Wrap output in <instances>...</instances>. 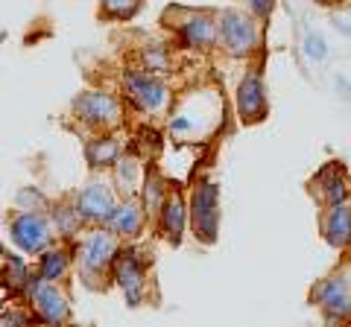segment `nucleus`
<instances>
[{"instance_id": "obj_3", "label": "nucleus", "mask_w": 351, "mask_h": 327, "mask_svg": "<svg viewBox=\"0 0 351 327\" xmlns=\"http://www.w3.org/2000/svg\"><path fill=\"white\" fill-rule=\"evenodd\" d=\"M219 36H223L226 47L234 53V56H243V53L255 50L258 44V27L255 21L246 18L243 12H237V9H228L219 18Z\"/></svg>"}, {"instance_id": "obj_6", "label": "nucleus", "mask_w": 351, "mask_h": 327, "mask_svg": "<svg viewBox=\"0 0 351 327\" xmlns=\"http://www.w3.org/2000/svg\"><path fill=\"white\" fill-rule=\"evenodd\" d=\"M237 112L243 117V123H258V120L267 114V94H263V82L258 73H249L246 79L240 82Z\"/></svg>"}, {"instance_id": "obj_20", "label": "nucleus", "mask_w": 351, "mask_h": 327, "mask_svg": "<svg viewBox=\"0 0 351 327\" xmlns=\"http://www.w3.org/2000/svg\"><path fill=\"white\" fill-rule=\"evenodd\" d=\"M103 6H106V12H112L117 18H126L141 6V0H103Z\"/></svg>"}, {"instance_id": "obj_8", "label": "nucleus", "mask_w": 351, "mask_h": 327, "mask_svg": "<svg viewBox=\"0 0 351 327\" xmlns=\"http://www.w3.org/2000/svg\"><path fill=\"white\" fill-rule=\"evenodd\" d=\"M126 88L144 112H158V108L167 103V88L161 82H156L152 76L144 73H126Z\"/></svg>"}, {"instance_id": "obj_25", "label": "nucleus", "mask_w": 351, "mask_h": 327, "mask_svg": "<svg viewBox=\"0 0 351 327\" xmlns=\"http://www.w3.org/2000/svg\"><path fill=\"white\" fill-rule=\"evenodd\" d=\"M126 179H129L132 184H135V164H132V161H129V170H126V161L117 167V184H123Z\"/></svg>"}, {"instance_id": "obj_1", "label": "nucleus", "mask_w": 351, "mask_h": 327, "mask_svg": "<svg viewBox=\"0 0 351 327\" xmlns=\"http://www.w3.org/2000/svg\"><path fill=\"white\" fill-rule=\"evenodd\" d=\"M193 231L202 243H214L219 225V187L214 181H205L193 193Z\"/></svg>"}, {"instance_id": "obj_17", "label": "nucleus", "mask_w": 351, "mask_h": 327, "mask_svg": "<svg viewBox=\"0 0 351 327\" xmlns=\"http://www.w3.org/2000/svg\"><path fill=\"white\" fill-rule=\"evenodd\" d=\"M161 179L158 176H149L147 179V190H144V211L149 213V216H156V213H161Z\"/></svg>"}, {"instance_id": "obj_9", "label": "nucleus", "mask_w": 351, "mask_h": 327, "mask_svg": "<svg viewBox=\"0 0 351 327\" xmlns=\"http://www.w3.org/2000/svg\"><path fill=\"white\" fill-rule=\"evenodd\" d=\"M73 108L85 123H112L120 117V105L112 94H82Z\"/></svg>"}, {"instance_id": "obj_2", "label": "nucleus", "mask_w": 351, "mask_h": 327, "mask_svg": "<svg viewBox=\"0 0 351 327\" xmlns=\"http://www.w3.org/2000/svg\"><path fill=\"white\" fill-rule=\"evenodd\" d=\"M313 301L325 310V315L331 322L348 319L351 315V269L339 272V275L328 278L319 289L313 292Z\"/></svg>"}, {"instance_id": "obj_16", "label": "nucleus", "mask_w": 351, "mask_h": 327, "mask_svg": "<svg viewBox=\"0 0 351 327\" xmlns=\"http://www.w3.org/2000/svg\"><path fill=\"white\" fill-rule=\"evenodd\" d=\"M112 228L114 231H120V234H135L138 228H141V211H138V205H123V208H117L114 213H112Z\"/></svg>"}, {"instance_id": "obj_19", "label": "nucleus", "mask_w": 351, "mask_h": 327, "mask_svg": "<svg viewBox=\"0 0 351 327\" xmlns=\"http://www.w3.org/2000/svg\"><path fill=\"white\" fill-rule=\"evenodd\" d=\"M346 196H348L346 181H343V176H339V172H334V176L325 181V199L331 202V205H337V202H346Z\"/></svg>"}, {"instance_id": "obj_15", "label": "nucleus", "mask_w": 351, "mask_h": 327, "mask_svg": "<svg viewBox=\"0 0 351 327\" xmlns=\"http://www.w3.org/2000/svg\"><path fill=\"white\" fill-rule=\"evenodd\" d=\"M117 152H120V144L112 138H100V140H91L85 149V155L88 161L94 164V167H103V164H112L117 158Z\"/></svg>"}, {"instance_id": "obj_5", "label": "nucleus", "mask_w": 351, "mask_h": 327, "mask_svg": "<svg viewBox=\"0 0 351 327\" xmlns=\"http://www.w3.org/2000/svg\"><path fill=\"white\" fill-rule=\"evenodd\" d=\"M29 292H32L36 310L44 322H64L71 315L68 298H64L56 287H50L47 280H29Z\"/></svg>"}, {"instance_id": "obj_14", "label": "nucleus", "mask_w": 351, "mask_h": 327, "mask_svg": "<svg viewBox=\"0 0 351 327\" xmlns=\"http://www.w3.org/2000/svg\"><path fill=\"white\" fill-rule=\"evenodd\" d=\"M161 220H164V231H167V237L179 243L182 231H184V202L179 199V196H173V199L164 202Z\"/></svg>"}, {"instance_id": "obj_23", "label": "nucleus", "mask_w": 351, "mask_h": 327, "mask_svg": "<svg viewBox=\"0 0 351 327\" xmlns=\"http://www.w3.org/2000/svg\"><path fill=\"white\" fill-rule=\"evenodd\" d=\"M144 62H147V68L149 70H164L167 68V56H164V50L161 47H152L144 53Z\"/></svg>"}, {"instance_id": "obj_18", "label": "nucleus", "mask_w": 351, "mask_h": 327, "mask_svg": "<svg viewBox=\"0 0 351 327\" xmlns=\"http://www.w3.org/2000/svg\"><path fill=\"white\" fill-rule=\"evenodd\" d=\"M62 272H64V254L62 252H50V254L41 257V278L44 280H56V278H62Z\"/></svg>"}, {"instance_id": "obj_10", "label": "nucleus", "mask_w": 351, "mask_h": 327, "mask_svg": "<svg viewBox=\"0 0 351 327\" xmlns=\"http://www.w3.org/2000/svg\"><path fill=\"white\" fill-rule=\"evenodd\" d=\"M141 278H144V272H141V260L132 252L120 254L114 260V280L126 289V301L132 304V307H138V301H141Z\"/></svg>"}, {"instance_id": "obj_12", "label": "nucleus", "mask_w": 351, "mask_h": 327, "mask_svg": "<svg viewBox=\"0 0 351 327\" xmlns=\"http://www.w3.org/2000/svg\"><path fill=\"white\" fill-rule=\"evenodd\" d=\"M325 237H328V243L337 248L351 243V205L348 202L331 205L328 220H325Z\"/></svg>"}, {"instance_id": "obj_21", "label": "nucleus", "mask_w": 351, "mask_h": 327, "mask_svg": "<svg viewBox=\"0 0 351 327\" xmlns=\"http://www.w3.org/2000/svg\"><path fill=\"white\" fill-rule=\"evenodd\" d=\"M304 53H307V59H313V62H322L325 59V41L319 36H313V32H307V38H304Z\"/></svg>"}, {"instance_id": "obj_13", "label": "nucleus", "mask_w": 351, "mask_h": 327, "mask_svg": "<svg viewBox=\"0 0 351 327\" xmlns=\"http://www.w3.org/2000/svg\"><path fill=\"white\" fill-rule=\"evenodd\" d=\"M182 38L188 41L191 47H208V44H214V38H217V27L208 15H193L182 24Z\"/></svg>"}, {"instance_id": "obj_22", "label": "nucleus", "mask_w": 351, "mask_h": 327, "mask_svg": "<svg viewBox=\"0 0 351 327\" xmlns=\"http://www.w3.org/2000/svg\"><path fill=\"white\" fill-rule=\"evenodd\" d=\"M24 280H27L24 263H21V260H12V266H9V272H6V283L9 287H15V289H21L24 287Z\"/></svg>"}, {"instance_id": "obj_7", "label": "nucleus", "mask_w": 351, "mask_h": 327, "mask_svg": "<svg viewBox=\"0 0 351 327\" xmlns=\"http://www.w3.org/2000/svg\"><path fill=\"white\" fill-rule=\"evenodd\" d=\"M12 239L24 248L27 254H36V252H41V248L47 246V239H50L47 222H44L41 216H36V213L18 216V220L12 222Z\"/></svg>"}, {"instance_id": "obj_4", "label": "nucleus", "mask_w": 351, "mask_h": 327, "mask_svg": "<svg viewBox=\"0 0 351 327\" xmlns=\"http://www.w3.org/2000/svg\"><path fill=\"white\" fill-rule=\"evenodd\" d=\"M114 211H117L114 196L106 184H91V187H85L80 193V199H76V216H80V220L108 222Z\"/></svg>"}, {"instance_id": "obj_11", "label": "nucleus", "mask_w": 351, "mask_h": 327, "mask_svg": "<svg viewBox=\"0 0 351 327\" xmlns=\"http://www.w3.org/2000/svg\"><path fill=\"white\" fill-rule=\"evenodd\" d=\"M114 252H117L114 237L106 234V231H97V234L82 246V266H85L88 272H100V269H106L108 263H112Z\"/></svg>"}, {"instance_id": "obj_24", "label": "nucleus", "mask_w": 351, "mask_h": 327, "mask_svg": "<svg viewBox=\"0 0 351 327\" xmlns=\"http://www.w3.org/2000/svg\"><path fill=\"white\" fill-rule=\"evenodd\" d=\"M249 6H252V12L261 18H267L272 12V0H249Z\"/></svg>"}]
</instances>
